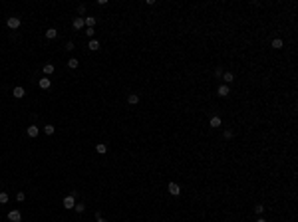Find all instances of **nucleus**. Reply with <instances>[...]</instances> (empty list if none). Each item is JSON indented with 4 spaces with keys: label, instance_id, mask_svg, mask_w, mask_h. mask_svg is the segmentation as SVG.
Listing matches in <instances>:
<instances>
[{
    "label": "nucleus",
    "instance_id": "nucleus-18",
    "mask_svg": "<svg viewBox=\"0 0 298 222\" xmlns=\"http://www.w3.org/2000/svg\"><path fill=\"white\" fill-rule=\"evenodd\" d=\"M42 70H44V73H46V78H48L50 73H54V70H56V67H54L52 64H46V65H44V67H42Z\"/></svg>",
    "mask_w": 298,
    "mask_h": 222
},
{
    "label": "nucleus",
    "instance_id": "nucleus-14",
    "mask_svg": "<svg viewBox=\"0 0 298 222\" xmlns=\"http://www.w3.org/2000/svg\"><path fill=\"white\" fill-rule=\"evenodd\" d=\"M56 36H58V30H56V28H48V32H46V38H48V40H54Z\"/></svg>",
    "mask_w": 298,
    "mask_h": 222
},
{
    "label": "nucleus",
    "instance_id": "nucleus-23",
    "mask_svg": "<svg viewBox=\"0 0 298 222\" xmlns=\"http://www.w3.org/2000/svg\"><path fill=\"white\" fill-rule=\"evenodd\" d=\"M24 198H26V194H24L22 190H20V192H16V200H18V202H22Z\"/></svg>",
    "mask_w": 298,
    "mask_h": 222
},
{
    "label": "nucleus",
    "instance_id": "nucleus-17",
    "mask_svg": "<svg viewBox=\"0 0 298 222\" xmlns=\"http://www.w3.org/2000/svg\"><path fill=\"white\" fill-rule=\"evenodd\" d=\"M84 22H86V26H87V28H93V26H95V18H93V16H87V18H84Z\"/></svg>",
    "mask_w": 298,
    "mask_h": 222
},
{
    "label": "nucleus",
    "instance_id": "nucleus-9",
    "mask_svg": "<svg viewBox=\"0 0 298 222\" xmlns=\"http://www.w3.org/2000/svg\"><path fill=\"white\" fill-rule=\"evenodd\" d=\"M229 91H231V89H229L227 85H219V89H217V93L221 95V97H227V95H229Z\"/></svg>",
    "mask_w": 298,
    "mask_h": 222
},
{
    "label": "nucleus",
    "instance_id": "nucleus-25",
    "mask_svg": "<svg viewBox=\"0 0 298 222\" xmlns=\"http://www.w3.org/2000/svg\"><path fill=\"white\" fill-rule=\"evenodd\" d=\"M223 137H225V139H232V131H231V129H227L225 133H223Z\"/></svg>",
    "mask_w": 298,
    "mask_h": 222
},
{
    "label": "nucleus",
    "instance_id": "nucleus-1",
    "mask_svg": "<svg viewBox=\"0 0 298 222\" xmlns=\"http://www.w3.org/2000/svg\"><path fill=\"white\" fill-rule=\"evenodd\" d=\"M6 24H8L10 30H18V28H20V18H18V16H10Z\"/></svg>",
    "mask_w": 298,
    "mask_h": 222
},
{
    "label": "nucleus",
    "instance_id": "nucleus-29",
    "mask_svg": "<svg viewBox=\"0 0 298 222\" xmlns=\"http://www.w3.org/2000/svg\"><path fill=\"white\" fill-rule=\"evenodd\" d=\"M98 222H107V220H106V218H101V216H99V218H98Z\"/></svg>",
    "mask_w": 298,
    "mask_h": 222
},
{
    "label": "nucleus",
    "instance_id": "nucleus-20",
    "mask_svg": "<svg viewBox=\"0 0 298 222\" xmlns=\"http://www.w3.org/2000/svg\"><path fill=\"white\" fill-rule=\"evenodd\" d=\"M6 202H8V192L2 190V192H0V204H6Z\"/></svg>",
    "mask_w": 298,
    "mask_h": 222
},
{
    "label": "nucleus",
    "instance_id": "nucleus-12",
    "mask_svg": "<svg viewBox=\"0 0 298 222\" xmlns=\"http://www.w3.org/2000/svg\"><path fill=\"white\" fill-rule=\"evenodd\" d=\"M270 46L274 48V50H280V48L284 46V42H282L280 38H274V40H272V44H270Z\"/></svg>",
    "mask_w": 298,
    "mask_h": 222
},
{
    "label": "nucleus",
    "instance_id": "nucleus-16",
    "mask_svg": "<svg viewBox=\"0 0 298 222\" xmlns=\"http://www.w3.org/2000/svg\"><path fill=\"white\" fill-rule=\"evenodd\" d=\"M223 81H227V83H231V81H235V75H232L231 72H225V73H223Z\"/></svg>",
    "mask_w": 298,
    "mask_h": 222
},
{
    "label": "nucleus",
    "instance_id": "nucleus-7",
    "mask_svg": "<svg viewBox=\"0 0 298 222\" xmlns=\"http://www.w3.org/2000/svg\"><path fill=\"white\" fill-rule=\"evenodd\" d=\"M26 133H28V137H38V133H40V129H38V127H36V125H30V127H28V129H26Z\"/></svg>",
    "mask_w": 298,
    "mask_h": 222
},
{
    "label": "nucleus",
    "instance_id": "nucleus-24",
    "mask_svg": "<svg viewBox=\"0 0 298 222\" xmlns=\"http://www.w3.org/2000/svg\"><path fill=\"white\" fill-rule=\"evenodd\" d=\"M93 34H95V30H93V28H86V36H90V38L93 40Z\"/></svg>",
    "mask_w": 298,
    "mask_h": 222
},
{
    "label": "nucleus",
    "instance_id": "nucleus-11",
    "mask_svg": "<svg viewBox=\"0 0 298 222\" xmlns=\"http://www.w3.org/2000/svg\"><path fill=\"white\" fill-rule=\"evenodd\" d=\"M137 101H139V95H137V93H129V95H127V103H129V105H135Z\"/></svg>",
    "mask_w": 298,
    "mask_h": 222
},
{
    "label": "nucleus",
    "instance_id": "nucleus-6",
    "mask_svg": "<svg viewBox=\"0 0 298 222\" xmlns=\"http://www.w3.org/2000/svg\"><path fill=\"white\" fill-rule=\"evenodd\" d=\"M74 206H76V200H74V194L66 196V198H64V208H74Z\"/></svg>",
    "mask_w": 298,
    "mask_h": 222
},
{
    "label": "nucleus",
    "instance_id": "nucleus-2",
    "mask_svg": "<svg viewBox=\"0 0 298 222\" xmlns=\"http://www.w3.org/2000/svg\"><path fill=\"white\" fill-rule=\"evenodd\" d=\"M167 190H169V194H173V196L181 194V186H179L177 183H169V184H167Z\"/></svg>",
    "mask_w": 298,
    "mask_h": 222
},
{
    "label": "nucleus",
    "instance_id": "nucleus-4",
    "mask_svg": "<svg viewBox=\"0 0 298 222\" xmlns=\"http://www.w3.org/2000/svg\"><path fill=\"white\" fill-rule=\"evenodd\" d=\"M24 93H26V91H24V87H22V85H16V87H14V89H12V95H14V97H16V99L24 97Z\"/></svg>",
    "mask_w": 298,
    "mask_h": 222
},
{
    "label": "nucleus",
    "instance_id": "nucleus-5",
    "mask_svg": "<svg viewBox=\"0 0 298 222\" xmlns=\"http://www.w3.org/2000/svg\"><path fill=\"white\" fill-rule=\"evenodd\" d=\"M72 26L76 28V30H82V28L86 26V22H84V18H82V16H78V18H74V22H72Z\"/></svg>",
    "mask_w": 298,
    "mask_h": 222
},
{
    "label": "nucleus",
    "instance_id": "nucleus-8",
    "mask_svg": "<svg viewBox=\"0 0 298 222\" xmlns=\"http://www.w3.org/2000/svg\"><path fill=\"white\" fill-rule=\"evenodd\" d=\"M221 123H223V121H221V117H217V115H215V117H211V121H209V125H211L213 129L221 127Z\"/></svg>",
    "mask_w": 298,
    "mask_h": 222
},
{
    "label": "nucleus",
    "instance_id": "nucleus-26",
    "mask_svg": "<svg viewBox=\"0 0 298 222\" xmlns=\"http://www.w3.org/2000/svg\"><path fill=\"white\" fill-rule=\"evenodd\" d=\"M262 210H264V206H262V204H256V206H254V212H256V214H260Z\"/></svg>",
    "mask_w": 298,
    "mask_h": 222
},
{
    "label": "nucleus",
    "instance_id": "nucleus-15",
    "mask_svg": "<svg viewBox=\"0 0 298 222\" xmlns=\"http://www.w3.org/2000/svg\"><path fill=\"white\" fill-rule=\"evenodd\" d=\"M79 65V59H76V58H70L68 59V67H72V70H76Z\"/></svg>",
    "mask_w": 298,
    "mask_h": 222
},
{
    "label": "nucleus",
    "instance_id": "nucleus-28",
    "mask_svg": "<svg viewBox=\"0 0 298 222\" xmlns=\"http://www.w3.org/2000/svg\"><path fill=\"white\" fill-rule=\"evenodd\" d=\"M78 12L84 14V12H86V6H84V4H79V6H78Z\"/></svg>",
    "mask_w": 298,
    "mask_h": 222
},
{
    "label": "nucleus",
    "instance_id": "nucleus-27",
    "mask_svg": "<svg viewBox=\"0 0 298 222\" xmlns=\"http://www.w3.org/2000/svg\"><path fill=\"white\" fill-rule=\"evenodd\" d=\"M66 50H68V52H72V50H74V42H68V44H66Z\"/></svg>",
    "mask_w": 298,
    "mask_h": 222
},
{
    "label": "nucleus",
    "instance_id": "nucleus-30",
    "mask_svg": "<svg viewBox=\"0 0 298 222\" xmlns=\"http://www.w3.org/2000/svg\"><path fill=\"white\" fill-rule=\"evenodd\" d=\"M256 222H266V220H264V218H258V220H256Z\"/></svg>",
    "mask_w": 298,
    "mask_h": 222
},
{
    "label": "nucleus",
    "instance_id": "nucleus-13",
    "mask_svg": "<svg viewBox=\"0 0 298 222\" xmlns=\"http://www.w3.org/2000/svg\"><path fill=\"white\" fill-rule=\"evenodd\" d=\"M87 48H90L92 52H98V50H99V42H98V40H90V44H87Z\"/></svg>",
    "mask_w": 298,
    "mask_h": 222
},
{
    "label": "nucleus",
    "instance_id": "nucleus-10",
    "mask_svg": "<svg viewBox=\"0 0 298 222\" xmlns=\"http://www.w3.org/2000/svg\"><path fill=\"white\" fill-rule=\"evenodd\" d=\"M38 85H40V87H42V89H48V87L52 85V81H50V79H48V78H42V79H40V81H38Z\"/></svg>",
    "mask_w": 298,
    "mask_h": 222
},
{
    "label": "nucleus",
    "instance_id": "nucleus-3",
    "mask_svg": "<svg viewBox=\"0 0 298 222\" xmlns=\"http://www.w3.org/2000/svg\"><path fill=\"white\" fill-rule=\"evenodd\" d=\"M8 220L10 222H20L22 220V214H20L18 210H10V212H8Z\"/></svg>",
    "mask_w": 298,
    "mask_h": 222
},
{
    "label": "nucleus",
    "instance_id": "nucleus-22",
    "mask_svg": "<svg viewBox=\"0 0 298 222\" xmlns=\"http://www.w3.org/2000/svg\"><path fill=\"white\" fill-rule=\"evenodd\" d=\"M74 210H76V212H78V214H82V212H84V210H86V206H84V204L79 202V204H76V206H74Z\"/></svg>",
    "mask_w": 298,
    "mask_h": 222
},
{
    "label": "nucleus",
    "instance_id": "nucleus-19",
    "mask_svg": "<svg viewBox=\"0 0 298 222\" xmlns=\"http://www.w3.org/2000/svg\"><path fill=\"white\" fill-rule=\"evenodd\" d=\"M95 151H98L99 155H103V153H106V151H107L106 143H98V145H95Z\"/></svg>",
    "mask_w": 298,
    "mask_h": 222
},
{
    "label": "nucleus",
    "instance_id": "nucleus-21",
    "mask_svg": "<svg viewBox=\"0 0 298 222\" xmlns=\"http://www.w3.org/2000/svg\"><path fill=\"white\" fill-rule=\"evenodd\" d=\"M54 131H56V127H54V125H46V127H44V133H46V135H52Z\"/></svg>",
    "mask_w": 298,
    "mask_h": 222
}]
</instances>
